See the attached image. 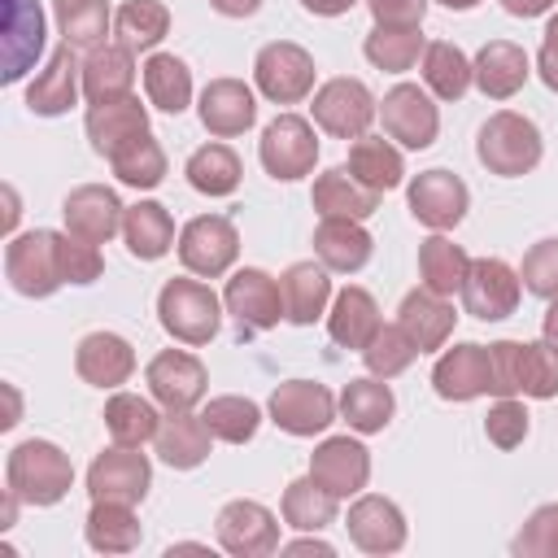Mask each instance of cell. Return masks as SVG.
Returning <instances> with one entry per match:
<instances>
[{
	"mask_svg": "<svg viewBox=\"0 0 558 558\" xmlns=\"http://www.w3.org/2000/svg\"><path fill=\"white\" fill-rule=\"evenodd\" d=\"M201 418L209 423L214 440H222V445H248L257 436V427H262V405L253 397H240V392H218V397H205Z\"/></svg>",
	"mask_w": 558,
	"mask_h": 558,
	"instance_id": "7dc6e473",
	"label": "cell"
},
{
	"mask_svg": "<svg viewBox=\"0 0 558 558\" xmlns=\"http://www.w3.org/2000/svg\"><path fill=\"white\" fill-rule=\"evenodd\" d=\"M279 554H318V558H331V554H336V545H331V541H323L318 532H301L296 541L279 545Z\"/></svg>",
	"mask_w": 558,
	"mask_h": 558,
	"instance_id": "91938a15",
	"label": "cell"
},
{
	"mask_svg": "<svg viewBox=\"0 0 558 558\" xmlns=\"http://www.w3.org/2000/svg\"><path fill=\"white\" fill-rule=\"evenodd\" d=\"M4 488H13L22 506H57L74 488V462L52 440H22L4 458Z\"/></svg>",
	"mask_w": 558,
	"mask_h": 558,
	"instance_id": "3957f363",
	"label": "cell"
},
{
	"mask_svg": "<svg viewBox=\"0 0 558 558\" xmlns=\"http://www.w3.org/2000/svg\"><path fill=\"white\" fill-rule=\"evenodd\" d=\"M427 39L418 35V26H371V35L362 39V57L384 70V74H405L423 61Z\"/></svg>",
	"mask_w": 558,
	"mask_h": 558,
	"instance_id": "bcb514c9",
	"label": "cell"
},
{
	"mask_svg": "<svg viewBox=\"0 0 558 558\" xmlns=\"http://www.w3.org/2000/svg\"><path fill=\"white\" fill-rule=\"evenodd\" d=\"M153 449H157V458L170 471H196L209 458V449H214V432L192 410H166L161 414V427L153 436Z\"/></svg>",
	"mask_w": 558,
	"mask_h": 558,
	"instance_id": "4316f807",
	"label": "cell"
},
{
	"mask_svg": "<svg viewBox=\"0 0 558 558\" xmlns=\"http://www.w3.org/2000/svg\"><path fill=\"white\" fill-rule=\"evenodd\" d=\"M279 288H283V314L292 327H310L318 318H327L331 310V270L323 262H292L283 275H279Z\"/></svg>",
	"mask_w": 558,
	"mask_h": 558,
	"instance_id": "f1b7e54d",
	"label": "cell"
},
{
	"mask_svg": "<svg viewBox=\"0 0 558 558\" xmlns=\"http://www.w3.org/2000/svg\"><path fill=\"white\" fill-rule=\"evenodd\" d=\"M471 74H475V87L488 96V100H510L523 92L527 74H532V61L519 44L510 39H488L475 57H471Z\"/></svg>",
	"mask_w": 558,
	"mask_h": 558,
	"instance_id": "f546056e",
	"label": "cell"
},
{
	"mask_svg": "<svg viewBox=\"0 0 558 558\" xmlns=\"http://www.w3.org/2000/svg\"><path fill=\"white\" fill-rule=\"evenodd\" d=\"M536 74L549 92H558V13H549V22H545L541 52H536Z\"/></svg>",
	"mask_w": 558,
	"mask_h": 558,
	"instance_id": "680465c9",
	"label": "cell"
},
{
	"mask_svg": "<svg viewBox=\"0 0 558 558\" xmlns=\"http://www.w3.org/2000/svg\"><path fill=\"white\" fill-rule=\"evenodd\" d=\"M61 218H65V231H70V235L92 240V244H109L113 235H122L126 205H122L118 192L105 187V183H78V187H70V196L61 201Z\"/></svg>",
	"mask_w": 558,
	"mask_h": 558,
	"instance_id": "44dd1931",
	"label": "cell"
},
{
	"mask_svg": "<svg viewBox=\"0 0 558 558\" xmlns=\"http://www.w3.org/2000/svg\"><path fill=\"white\" fill-rule=\"evenodd\" d=\"M357 0H301V9L305 13H314V17H340V13H349Z\"/></svg>",
	"mask_w": 558,
	"mask_h": 558,
	"instance_id": "be15d7a7",
	"label": "cell"
},
{
	"mask_svg": "<svg viewBox=\"0 0 558 558\" xmlns=\"http://www.w3.org/2000/svg\"><path fill=\"white\" fill-rule=\"evenodd\" d=\"M135 52L122 44H100L83 57V100L100 105V100H122L135 96Z\"/></svg>",
	"mask_w": 558,
	"mask_h": 558,
	"instance_id": "d6a6232c",
	"label": "cell"
},
{
	"mask_svg": "<svg viewBox=\"0 0 558 558\" xmlns=\"http://www.w3.org/2000/svg\"><path fill=\"white\" fill-rule=\"evenodd\" d=\"M344 532L362 554H375V558L405 549V536H410L401 506L384 493H357L344 514Z\"/></svg>",
	"mask_w": 558,
	"mask_h": 558,
	"instance_id": "ac0fdd59",
	"label": "cell"
},
{
	"mask_svg": "<svg viewBox=\"0 0 558 558\" xmlns=\"http://www.w3.org/2000/svg\"><path fill=\"white\" fill-rule=\"evenodd\" d=\"M405 205H410V218L427 231H453L466 209H471V187L445 170V166H432V170H418L405 187Z\"/></svg>",
	"mask_w": 558,
	"mask_h": 558,
	"instance_id": "8fae6325",
	"label": "cell"
},
{
	"mask_svg": "<svg viewBox=\"0 0 558 558\" xmlns=\"http://www.w3.org/2000/svg\"><path fill=\"white\" fill-rule=\"evenodd\" d=\"M379 192L357 183L349 174V166H331L323 174H314V187H310V205L318 209V218H357L366 222L375 209H379Z\"/></svg>",
	"mask_w": 558,
	"mask_h": 558,
	"instance_id": "4dcf8cb0",
	"label": "cell"
},
{
	"mask_svg": "<svg viewBox=\"0 0 558 558\" xmlns=\"http://www.w3.org/2000/svg\"><path fill=\"white\" fill-rule=\"evenodd\" d=\"M466 270H471V253L462 244H453L445 231H432L418 244V283L423 288H432L440 296H453V292H462Z\"/></svg>",
	"mask_w": 558,
	"mask_h": 558,
	"instance_id": "ab89813d",
	"label": "cell"
},
{
	"mask_svg": "<svg viewBox=\"0 0 558 558\" xmlns=\"http://www.w3.org/2000/svg\"><path fill=\"white\" fill-rule=\"evenodd\" d=\"M74 371H78L83 384L118 392L135 375V349L118 331H87L74 349Z\"/></svg>",
	"mask_w": 558,
	"mask_h": 558,
	"instance_id": "d4e9b609",
	"label": "cell"
},
{
	"mask_svg": "<svg viewBox=\"0 0 558 558\" xmlns=\"http://www.w3.org/2000/svg\"><path fill=\"white\" fill-rule=\"evenodd\" d=\"M523 397H558V349L549 340H523Z\"/></svg>",
	"mask_w": 558,
	"mask_h": 558,
	"instance_id": "f5cc1de1",
	"label": "cell"
},
{
	"mask_svg": "<svg viewBox=\"0 0 558 558\" xmlns=\"http://www.w3.org/2000/svg\"><path fill=\"white\" fill-rule=\"evenodd\" d=\"M52 22H57L61 44H70L74 52H92L109 44L113 9L109 0H52Z\"/></svg>",
	"mask_w": 558,
	"mask_h": 558,
	"instance_id": "8d00e7d4",
	"label": "cell"
},
{
	"mask_svg": "<svg viewBox=\"0 0 558 558\" xmlns=\"http://www.w3.org/2000/svg\"><path fill=\"white\" fill-rule=\"evenodd\" d=\"M83 536L96 554H131L140 549L144 541V527L135 519V506H122V501H92L87 510V523H83Z\"/></svg>",
	"mask_w": 558,
	"mask_h": 558,
	"instance_id": "60d3db41",
	"label": "cell"
},
{
	"mask_svg": "<svg viewBox=\"0 0 558 558\" xmlns=\"http://www.w3.org/2000/svg\"><path fill=\"white\" fill-rule=\"evenodd\" d=\"M519 279L532 296L541 301H554L558 296V235H545L536 240L527 253H523V266H519Z\"/></svg>",
	"mask_w": 558,
	"mask_h": 558,
	"instance_id": "db71d44e",
	"label": "cell"
},
{
	"mask_svg": "<svg viewBox=\"0 0 558 558\" xmlns=\"http://www.w3.org/2000/svg\"><path fill=\"white\" fill-rule=\"evenodd\" d=\"M379 122H384V135L397 144V148H410V153H423L436 144L440 135V105L427 87L418 83H397L384 92L379 100Z\"/></svg>",
	"mask_w": 558,
	"mask_h": 558,
	"instance_id": "9c48e42d",
	"label": "cell"
},
{
	"mask_svg": "<svg viewBox=\"0 0 558 558\" xmlns=\"http://www.w3.org/2000/svg\"><path fill=\"white\" fill-rule=\"evenodd\" d=\"M105 432H109V440L113 445H131V449H140L144 440H153L157 436V427H161V405L153 401V397H140V392H113L109 401H105Z\"/></svg>",
	"mask_w": 558,
	"mask_h": 558,
	"instance_id": "74e56055",
	"label": "cell"
},
{
	"mask_svg": "<svg viewBox=\"0 0 558 558\" xmlns=\"http://www.w3.org/2000/svg\"><path fill=\"white\" fill-rule=\"evenodd\" d=\"M214 536L218 545L231 554V558H266L275 554L283 541H279V519L270 506L253 501V497H235L218 510L214 519Z\"/></svg>",
	"mask_w": 558,
	"mask_h": 558,
	"instance_id": "9a60e30c",
	"label": "cell"
},
{
	"mask_svg": "<svg viewBox=\"0 0 558 558\" xmlns=\"http://www.w3.org/2000/svg\"><path fill=\"white\" fill-rule=\"evenodd\" d=\"M257 161L275 183H296L318 166V131L301 113H279L257 140Z\"/></svg>",
	"mask_w": 558,
	"mask_h": 558,
	"instance_id": "8992f818",
	"label": "cell"
},
{
	"mask_svg": "<svg viewBox=\"0 0 558 558\" xmlns=\"http://www.w3.org/2000/svg\"><path fill=\"white\" fill-rule=\"evenodd\" d=\"M183 174H187L192 192H201V196H231L240 187V179H244V166H240V157H235L231 144L209 140V144H201L187 157Z\"/></svg>",
	"mask_w": 558,
	"mask_h": 558,
	"instance_id": "ee69618b",
	"label": "cell"
},
{
	"mask_svg": "<svg viewBox=\"0 0 558 558\" xmlns=\"http://www.w3.org/2000/svg\"><path fill=\"white\" fill-rule=\"evenodd\" d=\"M379 118V100L371 96V87L362 78H327L314 87L310 96V122L318 131H327L331 140H357L371 131V122Z\"/></svg>",
	"mask_w": 558,
	"mask_h": 558,
	"instance_id": "5b68a950",
	"label": "cell"
},
{
	"mask_svg": "<svg viewBox=\"0 0 558 558\" xmlns=\"http://www.w3.org/2000/svg\"><path fill=\"white\" fill-rule=\"evenodd\" d=\"M418 70H423V87H427L436 100H462V96L471 92V83H475L471 57H466L458 44H449V39H432V44L423 48Z\"/></svg>",
	"mask_w": 558,
	"mask_h": 558,
	"instance_id": "b9f144b4",
	"label": "cell"
},
{
	"mask_svg": "<svg viewBox=\"0 0 558 558\" xmlns=\"http://www.w3.org/2000/svg\"><path fill=\"white\" fill-rule=\"evenodd\" d=\"M113 44L131 52H153L170 35V9L166 0H122L113 9Z\"/></svg>",
	"mask_w": 558,
	"mask_h": 558,
	"instance_id": "f6af8a7d",
	"label": "cell"
},
{
	"mask_svg": "<svg viewBox=\"0 0 558 558\" xmlns=\"http://www.w3.org/2000/svg\"><path fill=\"white\" fill-rule=\"evenodd\" d=\"M375 26H423L427 0H366Z\"/></svg>",
	"mask_w": 558,
	"mask_h": 558,
	"instance_id": "6f0895ef",
	"label": "cell"
},
{
	"mask_svg": "<svg viewBox=\"0 0 558 558\" xmlns=\"http://www.w3.org/2000/svg\"><path fill=\"white\" fill-rule=\"evenodd\" d=\"M336 401H340V418H344L357 436H375V432H384V427L392 423V414H397V397H392L388 379H379V375L349 379V384L340 388Z\"/></svg>",
	"mask_w": 558,
	"mask_h": 558,
	"instance_id": "836d02e7",
	"label": "cell"
},
{
	"mask_svg": "<svg viewBox=\"0 0 558 558\" xmlns=\"http://www.w3.org/2000/svg\"><path fill=\"white\" fill-rule=\"evenodd\" d=\"M157 323L174 344L201 349L222 327V296L196 275L166 279L161 292H157Z\"/></svg>",
	"mask_w": 558,
	"mask_h": 558,
	"instance_id": "7a4b0ae2",
	"label": "cell"
},
{
	"mask_svg": "<svg viewBox=\"0 0 558 558\" xmlns=\"http://www.w3.org/2000/svg\"><path fill=\"white\" fill-rule=\"evenodd\" d=\"M179 262L196 279H222L240 257V231L227 214H196L179 227Z\"/></svg>",
	"mask_w": 558,
	"mask_h": 558,
	"instance_id": "52a82bcc",
	"label": "cell"
},
{
	"mask_svg": "<svg viewBox=\"0 0 558 558\" xmlns=\"http://www.w3.org/2000/svg\"><path fill=\"white\" fill-rule=\"evenodd\" d=\"M4 388H9V418H0V427H13L17 414H22V401H17V388L13 384H4Z\"/></svg>",
	"mask_w": 558,
	"mask_h": 558,
	"instance_id": "03108f58",
	"label": "cell"
},
{
	"mask_svg": "<svg viewBox=\"0 0 558 558\" xmlns=\"http://www.w3.org/2000/svg\"><path fill=\"white\" fill-rule=\"evenodd\" d=\"M541 340H549V344L558 349V296L549 301V310H545V318H541Z\"/></svg>",
	"mask_w": 558,
	"mask_h": 558,
	"instance_id": "e7e4bbea",
	"label": "cell"
},
{
	"mask_svg": "<svg viewBox=\"0 0 558 558\" xmlns=\"http://www.w3.org/2000/svg\"><path fill=\"white\" fill-rule=\"evenodd\" d=\"M414 357H418V344L405 336V327H401V323H379V331H375V336H371V344L362 349L366 371H371V375H379V379H397L401 371H410V366H414Z\"/></svg>",
	"mask_w": 558,
	"mask_h": 558,
	"instance_id": "681fc988",
	"label": "cell"
},
{
	"mask_svg": "<svg viewBox=\"0 0 558 558\" xmlns=\"http://www.w3.org/2000/svg\"><path fill=\"white\" fill-rule=\"evenodd\" d=\"M397 323L405 327V336L418 344V353H440L453 336V323H458V310H453V296H440L432 288H410L401 296V310H397Z\"/></svg>",
	"mask_w": 558,
	"mask_h": 558,
	"instance_id": "484cf974",
	"label": "cell"
},
{
	"mask_svg": "<svg viewBox=\"0 0 558 558\" xmlns=\"http://www.w3.org/2000/svg\"><path fill=\"white\" fill-rule=\"evenodd\" d=\"M488 366H493V397L523 392V340H493Z\"/></svg>",
	"mask_w": 558,
	"mask_h": 558,
	"instance_id": "11a10c76",
	"label": "cell"
},
{
	"mask_svg": "<svg viewBox=\"0 0 558 558\" xmlns=\"http://www.w3.org/2000/svg\"><path fill=\"white\" fill-rule=\"evenodd\" d=\"M144 74V96L153 109L161 113H183L192 105V70L183 57L174 52H148V61L140 65Z\"/></svg>",
	"mask_w": 558,
	"mask_h": 558,
	"instance_id": "7bdbcfd3",
	"label": "cell"
},
{
	"mask_svg": "<svg viewBox=\"0 0 558 558\" xmlns=\"http://www.w3.org/2000/svg\"><path fill=\"white\" fill-rule=\"evenodd\" d=\"M475 157L497 179H523L545 157L541 126L519 109H497V113L484 118V126L475 135Z\"/></svg>",
	"mask_w": 558,
	"mask_h": 558,
	"instance_id": "6da1fadb",
	"label": "cell"
},
{
	"mask_svg": "<svg viewBox=\"0 0 558 558\" xmlns=\"http://www.w3.org/2000/svg\"><path fill=\"white\" fill-rule=\"evenodd\" d=\"M44 9L39 0H4V17H0V78L4 83H22L39 52H44Z\"/></svg>",
	"mask_w": 558,
	"mask_h": 558,
	"instance_id": "e0dca14e",
	"label": "cell"
},
{
	"mask_svg": "<svg viewBox=\"0 0 558 558\" xmlns=\"http://www.w3.org/2000/svg\"><path fill=\"white\" fill-rule=\"evenodd\" d=\"M196 113L214 140H235L257 122V96L244 78H209L196 100Z\"/></svg>",
	"mask_w": 558,
	"mask_h": 558,
	"instance_id": "cb8c5ba5",
	"label": "cell"
},
{
	"mask_svg": "<svg viewBox=\"0 0 558 558\" xmlns=\"http://www.w3.org/2000/svg\"><path fill=\"white\" fill-rule=\"evenodd\" d=\"M279 514H283V523H288L292 532H323V527L336 523V514H340V497L327 493V488L305 471L301 480H292V484L283 488V497H279Z\"/></svg>",
	"mask_w": 558,
	"mask_h": 558,
	"instance_id": "f35d334b",
	"label": "cell"
},
{
	"mask_svg": "<svg viewBox=\"0 0 558 558\" xmlns=\"http://www.w3.org/2000/svg\"><path fill=\"white\" fill-rule=\"evenodd\" d=\"M314 57L292 39H270L253 57V87L270 105H301L314 96Z\"/></svg>",
	"mask_w": 558,
	"mask_h": 558,
	"instance_id": "ba28073f",
	"label": "cell"
},
{
	"mask_svg": "<svg viewBox=\"0 0 558 558\" xmlns=\"http://www.w3.org/2000/svg\"><path fill=\"white\" fill-rule=\"evenodd\" d=\"M209 9L222 17H253L262 9V0H209Z\"/></svg>",
	"mask_w": 558,
	"mask_h": 558,
	"instance_id": "6125c7cd",
	"label": "cell"
},
{
	"mask_svg": "<svg viewBox=\"0 0 558 558\" xmlns=\"http://www.w3.org/2000/svg\"><path fill=\"white\" fill-rule=\"evenodd\" d=\"M497 4H501L510 17H545L558 0H497Z\"/></svg>",
	"mask_w": 558,
	"mask_h": 558,
	"instance_id": "94428289",
	"label": "cell"
},
{
	"mask_svg": "<svg viewBox=\"0 0 558 558\" xmlns=\"http://www.w3.org/2000/svg\"><path fill=\"white\" fill-rule=\"evenodd\" d=\"M78 96H83V61L70 44H61L44 61V70L26 83V109L39 118H61L78 105Z\"/></svg>",
	"mask_w": 558,
	"mask_h": 558,
	"instance_id": "603a6c76",
	"label": "cell"
},
{
	"mask_svg": "<svg viewBox=\"0 0 558 558\" xmlns=\"http://www.w3.org/2000/svg\"><path fill=\"white\" fill-rule=\"evenodd\" d=\"M144 384L161 410H196L209 397V371L187 349H161L144 366Z\"/></svg>",
	"mask_w": 558,
	"mask_h": 558,
	"instance_id": "4fadbf2b",
	"label": "cell"
},
{
	"mask_svg": "<svg viewBox=\"0 0 558 558\" xmlns=\"http://www.w3.org/2000/svg\"><path fill=\"white\" fill-rule=\"evenodd\" d=\"M113 179L122 183V187H135V192H153L161 179H166V148L153 140V131L148 135H140L131 148H122L113 161Z\"/></svg>",
	"mask_w": 558,
	"mask_h": 558,
	"instance_id": "c3c4849f",
	"label": "cell"
},
{
	"mask_svg": "<svg viewBox=\"0 0 558 558\" xmlns=\"http://www.w3.org/2000/svg\"><path fill=\"white\" fill-rule=\"evenodd\" d=\"M432 388L440 401H475L493 392V366H488V344L462 340L445 344L436 366H432Z\"/></svg>",
	"mask_w": 558,
	"mask_h": 558,
	"instance_id": "d6986e66",
	"label": "cell"
},
{
	"mask_svg": "<svg viewBox=\"0 0 558 558\" xmlns=\"http://www.w3.org/2000/svg\"><path fill=\"white\" fill-rule=\"evenodd\" d=\"M375 253V235L357 218H318L314 227V257L331 275H357Z\"/></svg>",
	"mask_w": 558,
	"mask_h": 558,
	"instance_id": "83f0119b",
	"label": "cell"
},
{
	"mask_svg": "<svg viewBox=\"0 0 558 558\" xmlns=\"http://www.w3.org/2000/svg\"><path fill=\"white\" fill-rule=\"evenodd\" d=\"M379 305L375 296L362 288V283H344L336 296H331V310H327V336L340 344V349H366L371 336L379 331Z\"/></svg>",
	"mask_w": 558,
	"mask_h": 558,
	"instance_id": "1f68e13d",
	"label": "cell"
},
{
	"mask_svg": "<svg viewBox=\"0 0 558 558\" xmlns=\"http://www.w3.org/2000/svg\"><path fill=\"white\" fill-rule=\"evenodd\" d=\"M266 414H270V423L279 432L305 440V436H318V432H327L336 423L340 401L318 379H283V384H275V392L266 401Z\"/></svg>",
	"mask_w": 558,
	"mask_h": 558,
	"instance_id": "30bf717a",
	"label": "cell"
},
{
	"mask_svg": "<svg viewBox=\"0 0 558 558\" xmlns=\"http://www.w3.org/2000/svg\"><path fill=\"white\" fill-rule=\"evenodd\" d=\"M344 166H349V174L357 183L375 187L379 196L405 183V157H401V148L392 140H384V135H371V131L357 135V140H349V161Z\"/></svg>",
	"mask_w": 558,
	"mask_h": 558,
	"instance_id": "e575fe53",
	"label": "cell"
},
{
	"mask_svg": "<svg viewBox=\"0 0 558 558\" xmlns=\"http://www.w3.org/2000/svg\"><path fill=\"white\" fill-rule=\"evenodd\" d=\"M4 275H9V288L17 296H31V301H44L57 288H65L61 231L35 227V231H22V235H9V244H4Z\"/></svg>",
	"mask_w": 558,
	"mask_h": 558,
	"instance_id": "277c9868",
	"label": "cell"
},
{
	"mask_svg": "<svg viewBox=\"0 0 558 558\" xmlns=\"http://www.w3.org/2000/svg\"><path fill=\"white\" fill-rule=\"evenodd\" d=\"M222 310L240 323V336H253V331H270L279 327L283 314V288L275 275H266L262 266H240L227 288H222Z\"/></svg>",
	"mask_w": 558,
	"mask_h": 558,
	"instance_id": "7c38bea8",
	"label": "cell"
},
{
	"mask_svg": "<svg viewBox=\"0 0 558 558\" xmlns=\"http://www.w3.org/2000/svg\"><path fill=\"white\" fill-rule=\"evenodd\" d=\"M83 131H87L92 153L105 157V161H113L122 148H131L140 135H148V105H140V96L87 105Z\"/></svg>",
	"mask_w": 558,
	"mask_h": 558,
	"instance_id": "7402d4cb",
	"label": "cell"
},
{
	"mask_svg": "<svg viewBox=\"0 0 558 558\" xmlns=\"http://www.w3.org/2000/svg\"><path fill=\"white\" fill-rule=\"evenodd\" d=\"M310 475L327 493L349 501V497L366 493V484H371V449L362 440H353V436H327L310 453Z\"/></svg>",
	"mask_w": 558,
	"mask_h": 558,
	"instance_id": "ffe728a7",
	"label": "cell"
},
{
	"mask_svg": "<svg viewBox=\"0 0 558 558\" xmlns=\"http://www.w3.org/2000/svg\"><path fill=\"white\" fill-rule=\"evenodd\" d=\"M61 270H65V283H78V288H83V283H96L100 270H105L100 244L61 231Z\"/></svg>",
	"mask_w": 558,
	"mask_h": 558,
	"instance_id": "9f6ffc18",
	"label": "cell"
},
{
	"mask_svg": "<svg viewBox=\"0 0 558 558\" xmlns=\"http://www.w3.org/2000/svg\"><path fill=\"white\" fill-rule=\"evenodd\" d=\"M462 310L480 323H501L519 310V296H523V279L510 262L501 257H471V270H466V283H462Z\"/></svg>",
	"mask_w": 558,
	"mask_h": 558,
	"instance_id": "5bb4252c",
	"label": "cell"
},
{
	"mask_svg": "<svg viewBox=\"0 0 558 558\" xmlns=\"http://www.w3.org/2000/svg\"><path fill=\"white\" fill-rule=\"evenodd\" d=\"M436 4H445V9H453V13H471V9H480L484 0H436Z\"/></svg>",
	"mask_w": 558,
	"mask_h": 558,
	"instance_id": "003e7915",
	"label": "cell"
},
{
	"mask_svg": "<svg viewBox=\"0 0 558 558\" xmlns=\"http://www.w3.org/2000/svg\"><path fill=\"white\" fill-rule=\"evenodd\" d=\"M514 558H558V501L536 506L510 541Z\"/></svg>",
	"mask_w": 558,
	"mask_h": 558,
	"instance_id": "f907efd6",
	"label": "cell"
},
{
	"mask_svg": "<svg viewBox=\"0 0 558 558\" xmlns=\"http://www.w3.org/2000/svg\"><path fill=\"white\" fill-rule=\"evenodd\" d=\"M122 244L131 257L140 262H157L166 257L179 235H174V218L161 201H140V205H126V218H122Z\"/></svg>",
	"mask_w": 558,
	"mask_h": 558,
	"instance_id": "d590c367",
	"label": "cell"
},
{
	"mask_svg": "<svg viewBox=\"0 0 558 558\" xmlns=\"http://www.w3.org/2000/svg\"><path fill=\"white\" fill-rule=\"evenodd\" d=\"M527 432H532V414H527V405H523L519 397H497V405H488V414H484V436H488V445H497V449H519V445L527 440Z\"/></svg>",
	"mask_w": 558,
	"mask_h": 558,
	"instance_id": "816d5d0a",
	"label": "cell"
},
{
	"mask_svg": "<svg viewBox=\"0 0 558 558\" xmlns=\"http://www.w3.org/2000/svg\"><path fill=\"white\" fill-rule=\"evenodd\" d=\"M148 488H153V462L131 445H113V449L96 453L87 466V497L92 501L140 506L148 497Z\"/></svg>",
	"mask_w": 558,
	"mask_h": 558,
	"instance_id": "2e32d148",
	"label": "cell"
}]
</instances>
